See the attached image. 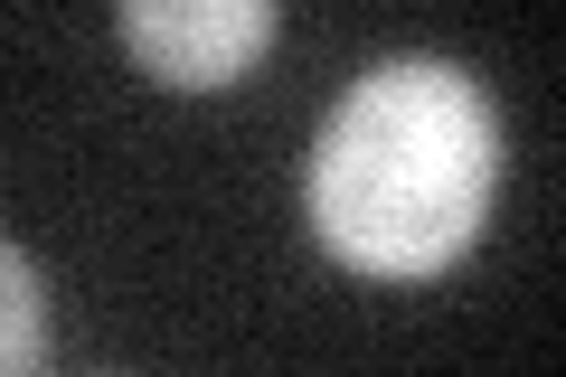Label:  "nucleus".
Listing matches in <instances>:
<instances>
[{"mask_svg": "<svg viewBox=\"0 0 566 377\" xmlns=\"http://www.w3.org/2000/svg\"><path fill=\"white\" fill-rule=\"evenodd\" d=\"M48 368V283L20 237H0V377Z\"/></svg>", "mask_w": 566, "mask_h": 377, "instance_id": "obj_3", "label": "nucleus"}, {"mask_svg": "<svg viewBox=\"0 0 566 377\" xmlns=\"http://www.w3.org/2000/svg\"><path fill=\"white\" fill-rule=\"evenodd\" d=\"M501 199V114L482 76L434 48L368 57L322 114L303 218L331 264L368 283H444Z\"/></svg>", "mask_w": 566, "mask_h": 377, "instance_id": "obj_1", "label": "nucleus"}, {"mask_svg": "<svg viewBox=\"0 0 566 377\" xmlns=\"http://www.w3.org/2000/svg\"><path fill=\"white\" fill-rule=\"evenodd\" d=\"M283 10L274 0H123L114 39L123 57L142 66L170 95H218V85H245L255 57L274 48Z\"/></svg>", "mask_w": 566, "mask_h": 377, "instance_id": "obj_2", "label": "nucleus"}]
</instances>
